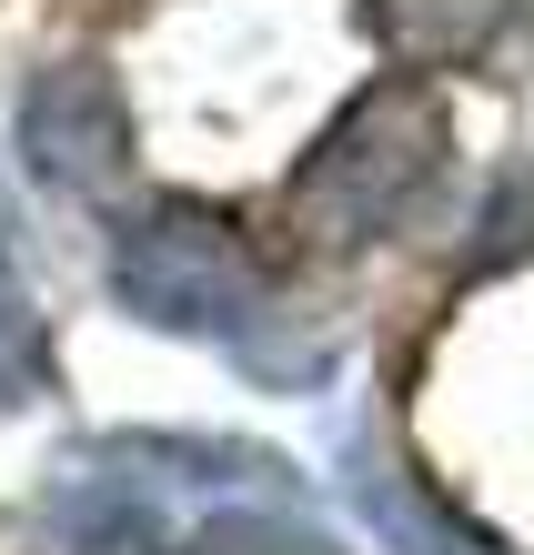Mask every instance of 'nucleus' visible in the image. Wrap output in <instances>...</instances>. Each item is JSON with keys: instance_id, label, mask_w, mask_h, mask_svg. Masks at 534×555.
Segmentation results:
<instances>
[{"instance_id": "obj_1", "label": "nucleus", "mask_w": 534, "mask_h": 555, "mask_svg": "<svg viewBox=\"0 0 534 555\" xmlns=\"http://www.w3.org/2000/svg\"><path fill=\"white\" fill-rule=\"evenodd\" d=\"M112 293L152 334L222 344L262 384H313L323 374V334H303V313L262 273V253L203 203H142L131 212L112 233Z\"/></svg>"}, {"instance_id": "obj_2", "label": "nucleus", "mask_w": 534, "mask_h": 555, "mask_svg": "<svg viewBox=\"0 0 534 555\" xmlns=\"http://www.w3.org/2000/svg\"><path fill=\"white\" fill-rule=\"evenodd\" d=\"M444 142H454L444 132V102H433L414 72L374 81L303 152V172H292V192H283V233L303 243V253H363V243L404 233L414 203L444 182Z\"/></svg>"}, {"instance_id": "obj_3", "label": "nucleus", "mask_w": 534, "mask_h": 555, "mask_svg": "<svg viewBox=\"0 0 534 555\" xmlns=\"http://www.w3.org/2000/svg\"><path fill=\"white\" fill-rule=\"evenodd\" d=\"M192 495H222V505H292V465L262 444H222V435H112V444H81L61 454V505L81 515V535H142L161 545V515L192 505Z\"/></svg>"}, {"instance_id": "obj_4", "label": "nucleus", "mask_w": 534, "mask_h": 555, "mask_svg": "<svg viewBox=\"0 0 534 555\" xmlns=\"http://www.w3.org/2000/svg\"><path fill=\"white\" fill-rule=\"evenodd\" d=\"M21 162L51 192H112L131 172V112L102 61H51L21 91Z\"/></svg>"}, {"instance_id": "obj_5", "label": "nucleus", "mask_w": 534, "mask_h": 555, "mask_svg": "<svg viewBox=\"0 0 534 555\" xmlns=\"http://www.w3.org/2000/svg\"><path fill=\"white\" fill-rule=\"evenodd\" d=\"M343 495H353V515H363V526H374L393 555H505V545L474 526V515H454L424 475L393 465L383 435H363V424L343 435Z\"/></svg>"}, {"instance_id": "obj_6", "label": "nucleus", "mask_w": 534, "mask_h": 555, "mask_svg": "<svg viewBox=\"0 0 534 555\" xmlns=\"http://www.w3.org/2000/svg\"><path fill=\"white\" fill-rule=\"evenodd\" d=\"M363 21L424 72H464L524 21V0H363Z\"/></svg>"}, {"instance_id": "obj_7", "label": "nucleus", "mask_w": 534, "mask_h": 555, "mask_svg": "<svg viewBox=\"0 0 534 555\" xmlns=\"http://www.w3.org/2000/svg\"><path fill=\"white\" fill-rule=\"evenodd\" d=\"M161 555H343V545H333V535H313L292 505H262V495H252V505H212L203 526H192V535H172Z\"/></svg>"}, {"instance_id": "obj_8", "label": "nucleus", "mask_w": 534, "mask_h": 555, "mask_svg": "<svg viewBox=\"0 0 534 555\" xmlns=\"http://www.w3.org/2000/svg\"><path fill=\"white\" fill-rule=\"evenodd\" d=\"M30 395H51V323L21 263L0 253V404H30Z\"/></svg>"}, {"instance_id": "obj_9", "label": "nucleus", "mask_w": 534, "mask_h": 555, "mask_svg": "<svg viewBox=\"0 0 534 555\" xmlns=\"http://www.w3.org/2000/svg\"><path fill=\"white\" fill-rule=\"evenodd\" d=\"M474 263H534V152H524L515 172L484 192V222H474Z\"/></svg>"}]
</instances>
